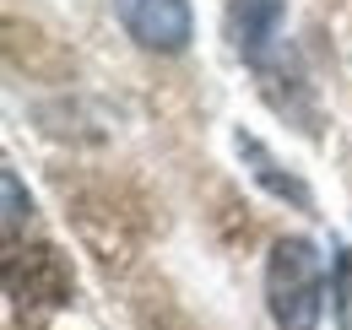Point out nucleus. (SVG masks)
<instances>
[{
	"label": "nucleus",
	"instance_id": "nucleus-2",
	"mask_svg": "<svg viewBox=\"0 0 352 330\" xmlns=\"http://www.w3.org/2000/svg\"><path fill=\"white\" fill-rule=\"evenodd\" d=\"M6 287L16 303L28 309H54V303H71V260L60 254L54 244H28V249H6Z\"/></svg>",
	"mask_w": 352,
	"mask_h": 330
},
{
	"label": "nucleus",
	"instance_id": "nucleus-4",
	"mask_svg": "<svg viewBox=\"0 0 352 330\" xmlns=\"http://www.w3.org/2000/svg\"><path fill=\"white\" fill-rule=\"evenodd\" d=\"M276 28H282V0H233L228 33H233V49L244 60H261L276 38Z\"/></svg>",
	"mask_w": 352,
	"mask_h": 330
},
{
	"label": "nucleus",
	"instance_id": "nucleus-6",
	"mask_svg": "<svg viewBox=\"0 0 352 330\" xmlns=\"http://www.w3.org/2000/svg\"><path fill=\"white\" fill-rule=\"evenodd\" d=\"M0 190H6V233H16V222H22L28 211H33V201L22 195V179H16L11 168L0 173Z\"/></svg>",
	"mask_w": 352,
	"mask_h": 330
},
{
	"label": "nucleus",
	"instance_id": "nucleus-5",
	"mask_svg": "<svg viewBox=\"0 0 352 330\" xmlns=\"http://www.w3.org/2000/svg\"><path fill=\"white\" fill-rule=\"evenodd\" d=\"M239 152H244V163H250V173L261 179V184L271 190V195H282V201H293L298 211H314V195H309V184H298L293 173H282V168H276V157L265 152V146L255 141V135H244V130H239Z\"/></svg>",
	"mask_w": 352,
	"mask_h": 330
},
{
	"label": "nucleus",
	"instance_id": "nucleus-3",
	"mask_svg": "<svg viewBox=\"0 0 352 330\" xmlns=\"http://www.w3.org/2000/svg\"><path fill=\"white\" fill-rule=\"evenodd\" d=\"M125 33H131L141 49H157V54H179L195 22H190V6L184 0H114Z\"/></svg>",
	"mask_w": 352,
	"mask_h": 330
},
{
	"label": "nucleus",
	"instance_id": "nucleus-1",
	"mask_svg": "<svg viewBox=\"0 0 352 330\" xmlns=\"http://www.w3.org/2000/svg\"><path fill=\"white\" fill-rule=\"evenodd\" d=\"M265 303L276 330H314L325 309V260L309 239H282L265 260Z\"/></svg>",
	"mask_w": 352,
	"mask_h": 330
}]
</instances>
